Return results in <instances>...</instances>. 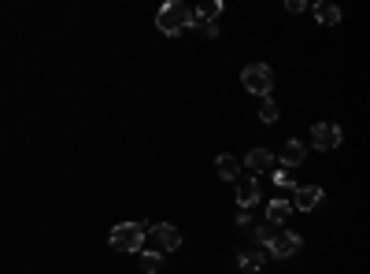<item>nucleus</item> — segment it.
<instances>
[{
	"instance_id": "1",
	"label": "nucleus",
	"mask_w": 370,
	"mask_h": 274,
	"mask_svg": "<svg viewBox=\"0 0 370 274\" xmlns=\"http://www.w3.org/2000/svg\"><path fill=\"white\" fill-rule=\"evenodd\" d=\"M189 23H192V8H185L182 0H170V4H163L156 11V26L163 30L167 38H174V34H182V30H189Z\"/></svg>"
},
{
	"instance_id": "2",
	"label": "nucleus",
	"mask_w": 370,
	"mask_h": 274,
	"mask_svg": "<svg viewBox=\"0 0 370 274\" xmlns=\"http://www.w3.org/2000/svg\"><path fill=\"white\" fill-rule=\"evenodd\" d=\"M144 234H149V227H141V222H119V227H111L108 241L115 252H141Z\"/></svg>"
},
{
	"instance_id": "3",
	"label": "nucleus",
	"mask_w": 370,
	"mask_h": 274,
	"mask_svg": "<svg viewBox=\"0 0 370 274\" xmlns=\"http://www.w3.org/2000/svg\"><path fill=\"white\" fill-rule=\"evenodd\" d=\"M241 86L263 101V96H270V89H274V71H270L267 63H248V67L241 71Z\"/></svg>"
},
{
	"instance_id": "4",
	"label": "nucleus",
	"mask_w": 370,
	"mask_h": 274,
	"mask_svg": "<svg viewBox=\"0 0 370 274\" xmlns=\"http://www.w3.org/2000/svg\"><path fill=\"white\" fill-rule=\"evenodd\" d=\"M144 241L152 245V252H174L182 245V234H178V227H170V222H156V227H149V234H144Z\"/></svg>"
},
{
	"instance_id": "5",
	"label": "nucleus",
	"mask_w": 370,
	"mask_h": 274,
	"mask_svg": "<svg viewBox=\"0 0 370 274\" xmlns=\"http://www.w3.org/2000/svg\"><path fill=\"white\" fill-rule=\"evenodd\" d=\"M341 126L337 122H315V130H311V144L318 152H330V149H337V144H341Z\"/></svg>"
},
{
	"instance_id": "6",
	"label": "nucleus",
	"mask_w": 370,
	"mask_h": 274,
	"mask_svg": "<svg viewBox=\"0 0 370 274\" xmlns=\"http://www.w3.org/2000/svg\"><path fill=\"white\" fill-rule=\"evenodd\" d=\"M323 200H326V193L318 185H296L293 189V212H315Z\"/></svg>"
},
{
	"instance_id": "7",
	"label": "nucleus",
	"mask_w": 370,
	"mask_h": 274,
	"mask_svg": "<svg viewBox=\"0 0 370 274\" xmlns=\"http://www.w3.org/2000/svg\"><path fill=\"white\" fill-rule=\"evenodd\" d=\"M300 249H303V237L293 234V230H282V237L274 241V245H270V252H274L278 260H289V256H296Z\"/></svg>"
},
{
	"instance_id": "8",
	"label": "nucleus",
	"mask_w": 370,
	"mask_h": 274,
	"mask_svg": "<svg viewBox=\"0 0 370 274\" xmlns=\"http://www.w3.org/2000/svg\"><path fill=\"white\" fill-rule=\"evenodd\" d=\"M260 204V182L255 178H237V207L248 212V207Z\"/></svg>"
},
{
	"instance_id": "9",
	"label": "nucleus",
	"mask_w": 370,
	"mask_h": 274,
	"mask_svg": "<svg viewBox=\"0 0 370 274\" xmlns=\"http://www.w3.org/2000/svg\"><path fill=\"white\" fill-rule=\"evenodd\" d=\"M245 167H248L252 174H267V171H274V156H270L267 149H252V152L245 156Z\"/></svg>"
},
{
	"instance_id": "10",
	"label": "nucleus",
	"mask_w": 370,
	"mask_h": 274,
	"mask_svg": "<svg viewBox=\"0 0 370 274\" xmlns=\"http://www.w3.org/2000/svg\"><path fill=\"white\" fill-rule=\"evenodd\" d=\"M303 159H308V144L303 141H285V149H282V171H289V167H300Z\"/></svg>"
},
{
	"instance_id": "11",
	"label": "nucleus",
	"mask_w": 370,
	"mask_h": 274,
	"mask_svg": "<svg viewBox=\"0 0 370 274\" xmlns=\"http://www.w3.org/2000/svg\"><path fill=\"white\" fill-rule=\"evenodd\" d=\"M289 215H293V204L289 200H270L267 204V222H274V227H282Z\"/></svg>"
},
{
	"instance_id": "12",
	"label": "nucleus",
	"mask_w": 370,
	"mask_h": 274,
	"mask_svg": "<svg viewBox=\"0 0 370 274\" xmlns=\"http://www.w3.org/2000/svg\"><path fill=\"white\" fill-rule=\"evenodd\" d=\"M237 263L245 267V270H263L267 267V256H263V249H245L237 256Z\"/></svg>"
},
{
	"instance_id": "13",
	"label": "nucleus",
	"mask_w": 370,
	"mask_h": 274,
	"mask_svg": "<svg viewBox=\"0 0 370 274\" xmlns=\"http://www.w3.org/2000/svg\"><path fill=\"white\" fill-rule=\"evenodd\" d=\"M215 171H219V178H241V159H233V156H219L215 159Z\"/></svg>"
},
{
	"instance_id": "14",
	"label": "nucleus",
	"mask_w": 370,
	"mask_h": 274,
	"mask_svg": "<svg viewBox=\"0 0 370 274\" xmlns=\"http://www.w3.org/2000/svg\"><path fill=\"white\" fill-rule=\"evenodd\" d=\"M311 11H315V19L323 26H337V23H341V8H337V4H315Z\"/></svg>"
},
{
	"instance_id": "15",
	"label": "nucleus",
	"mask_w": 370,
	"mask_h": 274,
	"mask_svg": "<svg viewBox=\"0 0 370 274\" xmlns=\"http://www.w3.org/2000/svg\"><path fill=\"white\" fill-rule=\"evenodd\" d=\"M219 15H222V4H219V0H204V4L192 11V19H197V23H215Z\"/></svg>"
},
{
	"instance_id": "16",
	"label": "nucleus",
	"mask_w": 370,
	"mask_h": 274,
	"mask_svg": "<svg viewBox=\"0 0 370 274\" xmlns=\"http://www.w3.org/2000/svg\"><path fill=\"white\" fill-rule=\"evenodd\" d=\"M282 237V227H274V222H263V227H255V241H260V245H274V241Z\"/></svg>"
},
{
	"instance_id": "17",
	"label": "nucleus",
	"mask_w": 370,
	"mask_h": 274,
	"mask_svg": "<svg viewBox=\"0 0 370 274\" xmlns=\"http://www.w3.org/2000/svg\"><path fill=\"white\" fill-rule=\"evenodd\" d=\"M137 267H141V274H156L159 270V252H141Z\"/></svg>"
},
{
	"instance_id": "18",
	"label": "nucleus",
	"mask_w": 370,
	"mask_h": 274,
	"mask_svg": "<svg viewBox=\"0 0 370 274\" xmlns=\"http://www.w3.org/2000/svg\"><path fill=\"white\" fill-rule=\"evenodd\" d=\"M260 122H278V104L270 101V96L260 101Z\"/></svg>"
},
{
	"instance_id": "19",
	"label": "nucleus",
	"mask_w": 370,
	"mask_h": 274,
	"mask_svg": "<svg viewBox=\"0 0 370 274\" xmlns=\"http://www.w3.org/2000/svg\"><path fill=\"white\" fill-rule=\"evenodd\" d=\"M270 182H274L278 189H296L293 178H289V171H270Z\"/></svg>"
},
{
	"instance_id": "20",
	"label": "nucleus",
	"mask_w": 370,
	"mask_h": 274,
	"mask_svg": "<svg viewBox=\"0 0 370 274\" xmlns=\"http://www.w3.org/2000/svg\"><path fill=\"white\" fill-rule=\"evenodd\" d=\"M192 23H197V19H192ZM197 30H200L204 38H219V26L215 23H197Z\"/></svg>"
},
{
	"instance_id": "21",
	"label": "nucleus",
	"mask_w": 370,
	"mask_h": 274,
	"mask_svg": "<svg viewBox=\"0 0 370 274\" xmlns=\"http://www.w3.org/2000/svg\"><path fill=\"white\" fill-rule=\"evenodd\" d=\"M285 8H289V11H303L308 4H303V0H285Z\"/></svg>"
}]
</instances>
